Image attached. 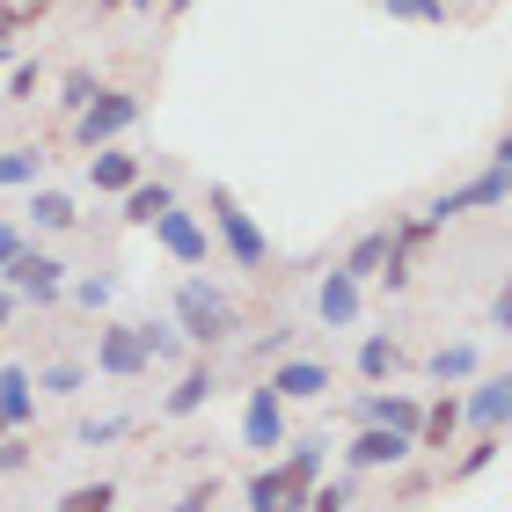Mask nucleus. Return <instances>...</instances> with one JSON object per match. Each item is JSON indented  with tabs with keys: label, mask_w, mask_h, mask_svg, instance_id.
Instances as JSON below:
<instances>
[{
	"label": "nucleus",
	"mask_w": 512,
	"mask_h": 512,
	"mask_svg": "<svg viewBox=\"0 0 512 512\" xmlns=\"http://www.w3.org/2000/svg\"><path fill=\"white\" fill-rule=\"evenodd\" d=\"M169 315H176L183 344H198V352H220V344H235V337H242V308L213 286V278H183Z\"/></svg>",
	"instance_id": "1"
},
{
	"label": "nucleus",
	"mask_w": 512,
	"mask_h": 512,
	"mask_svg": "<svg viewBox=\"0 0 512 512\" xmlns=\"http://www.w3.org/2000/svg\"><path fill=\"white\" fill-rule=\"evenodd\" d=\"M205 213H213L205 227H213V242L227 249V264H235V271H264V264H271V235H264V220H256L249 205L227 191V183H213V191H205Z\"/></svg>",
	"instance_id": "2"
},
{
	"label": "nucleus",
	"mask_w": 512,
	"mask_h": 512,
	"mask_svg": "<svg viewBox=\"0 0 512 512\" xmlns=\"http://www.w3.org/2000/svg\"><path fill=\"white\" fill-rule=\"evenodd\" d=\"M139 110H147V103H139V88H96V103L74 110V139H81L88 154H96V147H118V139L139 125Z\"/></svg>",
	"instance_id": "3"
},
{
	"label": "nucleus",
	"mask_w": 512,
	"mask_h": 512,
	"mask_svg": "<svg viewBox=\"0 0 512 512\" xmlns=\"http://www.w3.org/2000/svg\"><path fill=\"white\" fill-rule=\"evenodd\" d=\"M498 205H512V169H476L469 183H454V191H439L432 205H425V220L432 227H447V220H461V213H498Z\"/></svg>",
	"instance_id": "4"
},
{
	"label": "nucleus",
	"mask_w": 512,
	"mask_h": 512,
	"mask_svg": "<svg viewBox=\"0 0 512 512\" xmlns=\"http://www.w3.org/2000/svg\"><path fill=\"white\" fill-rule=\"evenodd\" d=\"M0 278H8V293L30 300V308H52V300H66V264H59L52 249H22Z\"/></svg>",
	"instance_id": "5"
},
{
	"label": "nucleus",
	"mask_w": 512,
	"mask_h": 512,
	"mask_svg": "<svg viewBox=\"0 0 512 512\" xmlns=\"http://www.w3.org/2000/svg\"><path fill=\"white\" fill-rule=\"evenodd\" d=\"M154 242L176 256L183 271H198V264H213V227H205L191 205H169V213H154Z\"/></svg>",
	"instance_id": "6"
},
{
	"label": "nucleus",
	"mask_w": 512,
	"mask_h": 512,
	"mask_svg": "<svg viewBox=\"0 0 512 512\" xmlns=\"http://www.w3.org/2000/svg\"><path fill=\"white\" fill-rule=\"evenodd\" d=\"M410 454H417L410 432H395V425H359L352 447H344V469H352V476H374V469H403Z\"/></svg>",
	"instance_id": "7"
},
{
	"label": "nucleus",
	"mask_w": 512,
	"mask_h": 512,
	"mask_svg": "<svg viewBox=\"0 0 512 512\" xmlns=\"http://www.w3.org/2000/svg\"><path fill=\"white\" fill-rule=\"evenodd\" d=\"M461 425L505 432L512 425V374H476V388H461Z\"/></svg>",
	"instance_id": "8"
},
{
	"label": "nucleus",
	"mask_w": 512,
	"mask_h": 512,
	"mask_svg": "<svg viewBox=\"0 0 512 512\" xmlns=\"http://www.w3.org/2000/svg\"><path fill=\"white\" fill-rule=\"evenodd\" d=\"M242 447H256V454L286 447V395H278L271 381L249 388V403H242Z\"/></svg>",
	"instance_id": "9"
},
{
	"label": "nucleus",
	"mask_w": 512,
	"mask_h": 512,
	"mask_svg": "<svg viewBox=\"0 0 512 512\" xmlns=\"http://www.w3.org/2000/svg\"><path fill=\"white\" fill-rule=\"evenodd\" d=\"M147 344H139V330H132V322H110V330L96 337V374H110V381H139V374H147Z\"/></svg>",
	"instance_id": "10"
},
{
	"label": "nucleus",
	"mask_w": 512,
	"mask_h": 512,
	"mask_svg": "<svg viewBox=\"0 0 512 512\" xmlns=\"http://www.w3.org/2000/svg\"><path fill=\"white\" fill-rule=\"evenodd\" d=\"M286 403H322L330 395V366L308 359V352H286V359H271V374H264Z\"/></svg>",
	"instance_id": "11"
},
{
	"label": "nucleus",
	"mask_w": 512,
	"mask_h": 512,
	"mask_svg": "<svg viewBox=\"0 0 512 512\" xmlns=\"http://www.w3.org/2000/svg\"><path fill=\"white\" fill-rule=\"evenodd\" d=\"M139 176H147V161L125 154V147H96V154H88V183H96V198H125Z\"/></svg>",
	"instance_id": "12"
},
{
	"label": "nucleus",
	"mask_w": 512,
	"mask_h": 512,
	"mask_svg": "<svg viewBox=\"0 0 512 512\" xmlns=\"http://www.w3.org/2000/svg\"><path fill=\"white\" fill-rule=\"evenodd\" d=\"M315 315L330 322V330H352V322H359V278L344 271V264L315 286Z\"/></svg>",
	"instance_id": "13"
},
{
	"label": "nucleus",
	"mask_w": 512,
	"mask_h": 512,
	"mask_svg": "<svg viewBox=\"0 0 512 512\" xmlns=\"http://www.w3.org/2000/svg\"><path fill=\"white\" fill-rule=\"evenodd\" d=\"M417 417H425L417 395H359V403H352V425H395L410 439H417Z\"/></svg>",
	"instance_id": "14"
},
{
	"label": "nucleus",
	"mask_w": 512,
	"mask_h": 512,
	"mask_svg": "<svg viewBox=\"0 0 512 512\" xmlns=\"http://www.w3.org/2000/svg\"><path fill=\"white\" fill-rule=\"evenodd\" d=\"M37 417V374L30 366H0V425L22 432Z\"/></svg>",
	"instance_id": "15"
},
{
	"label": "nucleus",
	"mask_w": 512,
	"mask_h": 512,
	"mask_svg": "<svg viewBox=\"0 0 512 512\" xmlns=\"http://www.w3.org/2000/svg\"><path fill=\"white\" fill-rule=\"evenodd\" d=\"M242 498H249V512H308V498H293V491H286V469H278V461L249 469Z\"/></svg>",
	"instance_id": "16"
},
{
	"label": "nucleus",
	"mask_w": 512,
	"mask_h": 512,
	"mask_svg": "<svg viewBox=\"0 0 512 512\" xmlns=\"http://www.w3.org/2000/svg\"><path fill=\"white\" fill-rule=\"evenodd\" d=\"M322 461H330V439H293V447H286V461H278V469H286V491H293V498H315Z\"/></svg>",
	"instance_id": "17"
},
{
	"label": "nucleus",
	"mask_w": 512,
	"mask_h": 512,
	"mask_svg": "<svg viewBox=\"0 0 512 512\" xmlns=\"http://www.w3.org/2000/svg\"><path fill=\"white\" fill-rule=\"evenodd\" d=\"M454 439H461V395L447 388L439 403H425V417H417V447H425V454H447Z\"/></svg>",
	"instance_id": "18"
},
{
	"label": "nucleus",
	"mask_w": 512,
	"mask_h": 512,
	"mask_svg": "<svg viewBox=\"0 0 512 512\" xmlns=\"http://www.w3.org/2000/svg\"><path fill=\"white\" fill-rule=\"evenodd\" d=\"M220 395V381H213V359H198V366H183V381L169 388V403H161V417H198L205 403Z\"/></svg>",
	"instance_id": "19"
},
{
	"label": "nucleus",
	"mask_w": 512,
	"mask_h": 512,
	"mask_svg": "<svg viewBox=\"0 0 512 512\" xmlns=\"http://www.w3.org/2000/svg\"><path fill=\"white\" fill-rule=\"evenodd\" d=\"M395 374H403V344H395L388 330H366L359 337V381H395Z\"/></svg>",
	"instance_id": "20"
},
{
	"label": "nucleus",
	"mask_w": 512,
	"mask_h": 512,
	"mask_svg": "<svg viewBox=\"0 0 512 512\" xmlns=\"http://www.w3.org/2000/svg\"><path fill=\"white\" fill-rule=\"evenodd\" d=\"M388 256H395V227H374V235H359V242H352L344 271H352L359 286H366V278H381V264H388Z\"/></svg>",
	"instance_id": "21"
},
{
	"label": "nucleus",
	"mask_w": 512,
	"mask_h": 512,
	"mask_svg": "<svg viewBox=\"0 0 512 512\" xmlns=\"http://www.w3.org/2000/svg\"><path fill=\"white\" fill-rule=\"evenodd\" d=\"M476 366H483L476 344H439V352L425 359V374H432L439 388H461V381H476Z\"/></svg>",
	"instance_id": "22"
},
{
	"label": "nucleus",
	"mask_w": 512,
	"mask_h": 512,
	"mask_svg": "<svg viewBox=\"0 0 512 512\" xmlns=\"http://www.w3.org/2000/svg\"><path fill=\"white\" fill-rule=\"evenodd\" d=\"M118 205H125V220H132V227H154V213H169V205H176V191H169V183H154V176H139Z\"/></svg>",
	"instance_id": "23"
},
{
	"label": "nucleus",
	"mask_w": 512,
	"mask_h": 512,
	"mask_svg": "<svg viewBox=\"0 0 512 512\" xmlns=\"http://www.w3.org/2000/svg\"><path fill=\"white\" fill-rule=\"evenodd\" d=\"M81 213H74V198L66 191H44V183H30V227H44V235H66Z\"/></svg>",
	"instance_id": "24"
},
{
	"label": "nucleus",
	"mask_w": 512,
	"mask_h": 512,
	"mask_svg": "<svg viewBox=\"0 0 512 512\" xmlns=\"http://www.w3.org/2000/svg\"><path fill=\"white\" fill-rule=\"evenodd\" d=\"M139 330V344H147V359L154 366H169V359H183L191 344H183V330H176V315H161V322H132Z\"/></svg>",
	"instance_id": "25"
},
{
	"label": "nucleus",
	"mask_w": 512,
	"mask_h": 512,
	"mask_svg": "<svg viewBox=\"0 0 512 512\" xmlns=\"http://www.w3.org/2000/svg\"><path fill=\"white\" fill-rule=\"evenodd\" d=\"M44 176V147H8L0 154V191H30Z\"/></svg>",
	"instance_id": "26"
},
{
	"label": "nucleus",
	"mask_w": 512,
	"mask_h": 512,
	"mask_svg": "<svg viewBox=\"0 0 512 512\" xmlns=\"http://www.w3.org/2000/svg\"><path fill=\"white\" fill-rule=\"evenodd\" d=\"M498 447H505V432H476L469 447L454 454V469H447V476H454V483H469V476H483V469H491V461H498Z\"/></svg>",
	"instance_id": "27"
},
{
	"label": "nucleus",
	"mask_w": 512,
	"mask_h": 512,
	"mask_svg": "<svg viewBox=\"0 0 512 512\" xmlns=\"http://www.w3.org/2000/svg\"><path fill=\"white\" fill-rule=\"evenodd\" d=\"M52 512H118V483H110V476H96V483H74V491H66Z\"/></svg>",
	"instance_id": "28"
},
{
	"label": "nucleus",
	"mask_w": 512,
	"mask_h": 512,
	"mask_svg": "<svg viewBox=\"0 0 512 512\" xmlns=\"http://www.w3.org/2000/svg\"><path fill=\"white\" fill-rule=\"evenodd\" d=\"M388 22H425V30H447V0H381Z\"/></svg>",
	"instance_id": "29"
},
{
	"label": "nucleus",
	"mask_w": 512,
	"mask_h": 512,
	"mask_svg": "<svg viewBox=\"0 0 512 512\" xmlns=\"http://www.w3.org/2000/svg\"><path fill=\"white\" fill-rule=\"evenodd\" d=\"M37 388H44V395H81V388H88V366L59 359V366H44V374H37Z\"/></svg>",
	"instance_id": "30"
},
{
	"label": "nucleus",
	"mask_w": 512,
	"mask_h": 512,
	"mask_svg": "<svg viewBox=\"0 0 512 512\" xmlns=\"http://www.w3.org/2000/svg\"><path fill=\"white\" fill-rule=\"evenodd\" d=\"M96 88H103V81L88 74V66H74V74L59 81V103H66V110H88V103H96Z\"/></svg>",
	"instance_id": "31"
},
{
	"label": "nucleus",
	"mask_w": 512,
	"mask_h": 512,
	"mask_svg": "<svg viewBox=\"0 0 512 512\" xmlns=\"http://www.w3.org/2000/svg\"><path fill=\"white\" fill-rule=\"evenodd\" d=\"M132 432V417H88L81 425V447H110V439H125Z\"/></svg>",
	"instance_id": "32"
},
{
	"label": "nucleus",
	"mask_w": 512,
	"mask_h": 512,
	"mask_svg": "<svg viewBox=\"0 0 512 512\" xmlns=\"http://www.w3.org/2000/svg\"><path fill=\"white\" fill-rule=\"evenodd\" d=\"M0 81H8V96H15V103H30L44 74H37V59H15V66H8V74H0Z\"/></svg>",
	"instance_id": "33"
},
{
	"label": "nucleus",
	"mask_w": 512,
	"mask_h": 512,
	"mask_svg": "<svg viewBox=\"0 0 512 512\" xmlns=\"http://www.w3.org/2000/svg\"><path fill=\"white\" fill-rule=\"evenodd\" d=\"M213 498H220V476H198V483H191V491H183L169 512H213Z\"/></svg>",
	"instance_id": "34"
},
{
	"label": "nucleus",
	"mask_w": 512,
	"mask_h": 512,
	"mask_svg": "<svg viewBox=\"0 0 512 512\" xmlns=\"http://www.w3.org/2000/svg\"><path fill=\"white\" fill-rule=\"evenodd\" d=\"M30 469V439L22 432H0V476H22Z\"/></svg>",
	"instance_id": "35"
},
{
	"label": "nucleus",
	"mask_w": 512,
	"mask_h": 512,
	"mask_svg": "<svg viewBox=\"0 0 512 512\" xmlns=\"http://www.w3.org/2000/svg\"><path fill=\"white\" fill-rule=\"evenodd\" d=\"M66 293H74L81 308H110V293H118V286H110V278L96 271V278H74V286H66Z\"/></svg>",
	"instance_id": "36"
},
{
	"label": "nucleus",
	"mask_w": 512,
	"mask_h": 512,
	"mask_svg": "<svg viewBox=\"0 0 512 512\" xmlns=\"http://www.w3.org/2000/svg\"><path fill=\"white\" fill-rule=\"evenodd\" d=\"M491 330H505V337H512V278H505L498 300H491Z\"/></svg>",
	"instance_id": "37"
},
{
	"label": "nucleus",
	"mask_w": 512,
	"mask_h": 512,
	"mask_svg": "<svg viewBox=\"0 0 512 512\" xmlns=\"http://www.w3.org/2000/svg\"><path fill=\"white\" fill-rule=\"evenodd\" d=\"M22 249H30V235H22V227H0V271H8Z\"/></svg>",
	"instance_id": "38"
},
{
	"label": "nucleus",
	"mask_w": 512,
	"mask_h": 512,
	"mask_svg": "<svg viewBox=\"0 0 512 512\" xmlns=\"http://www.w3.org/2000/svg\"><path fill=\"white\" fill-rule=\"evenodd\" d=\"M286 352H293V330H271L264 344H256V359H286Z\"/></svg>",
	"instance_id": "39"
},
{
	"label": "nucleus",
	"mask_w": 512,
	"mask_h": 512,
	"mask_svg": "<svg viewBox=\"0 0 512 512\" xmlns=\"http://www.w3.org/2000/svg\"><path fill=\"white\" fill-rule=\"evenodd\" d=\"M22 22H30V15H22V8H15V0H0V37H15V30H22Z\"/></svg>",
	"instance_id": "40"
},
{
	"label": "nucleus",
	"mask_w": 512,
	"mask_h": 512,
	"mask_svg": "<svg viewBox=\"0 0 512 512\" xmlns=\"http://www.w3.org/2000/svg\"><path fill=\"white\" fill-rule=\"evenodd\" d=\"M491 161H498V169H512V132H498V147H491Z\"/></svg>",
	"instance_id": "41"
},
{
	"label": "nucleus",
	"mask_w": 512,
	"mask_h": 512,
	"mask_svg": "<svg viewBox=\"0 0 512 512\" xmlns=\"http://www.w3.org/2000/svg\"><path fill=\"white\" fill-rule=\"evenodd\" d=\"M8 315H15V293H8V286H0V330H8Z\"/></svg>",
	"instance_id": "42"
},
{
	"label": "nucleus",
	"mask_w": 512,
	"mask_h": 512,
	"mask_svg": "<svg viewBox=\"0 0 512 512\" xmlns=\"http://www.w3.org/2000/svg\"><path fill=\"white\" fill-rule=\"evenodd\" d=\"M103 8H154V0H103Z\"/></svg>",
	"instance_id": "43"
},
{
	"label": "nucleus",
	"mask_w": 512,
	"mask_h": 512,
	"mask_svg": "<svg viewBox=\"0 0 512 512\" xmlns=\"http://www.w3.org/2000/svg\"><path fill=\"white\" fill-rule=\"evenodd\" d=\"M8 66H15V52H8V37H0V74H8Z\"/></svg>",
	"instance_id": "44"
},
{
	"label": "nucleus",
	"mask_w": 512,
	"mask_h": 512,
	"mask_svg": "<svg viewBox=\"0 0 512 512\" xmlns=\"http://www.w3.org/2000/svg\"><path fill=\"white\" fill-rule=\"evenodd\" d=\"M44 8H52V0H22V15H44Z\"/></svg>",
	"instance_id": "45"
},
{
	"label": "nucleus",
	"mask_w": 512,
	"mask_h": 512,
	"mask_svg": "<svg viewBox=\"0 0 512 512\" xmlns=\"http://www.w3.org/2000/svg\"><path fill=\"white\" fill-rule=\"evenodd\" d=\"M191 8H198V0H169V15H191Z\"/></svg>",
	"instance_id": "46"
},
{
	"label": "nucleus",
	"mask_w": 512,
	"mask_h": 512,
	"mask_svg": "<svg viewBox=\"0 0 512 512\" xmlns=\"http://www.w3.org/2000/svg\"><path fill=\"white\" fill-rule=\"evenodd\" d=\"M344 512H366V505H344Z\"/></svg>",
	"instance_id": "47"
},
{
	"label": "nucleus",
	"mask_w": 512,
	"mask_h": 512,
	"mask_svg": "<svg viewBox=\"0 0 512 512\" xmlns=\"http://www.w3.org/2000/svg\"><path fill=\"white\" fill-rule=\"evenodd\" d=\"M0 432H8V425H0Z\"/></svg>",
	"instance_id": "48"
}]
</instances>
